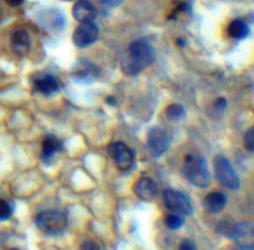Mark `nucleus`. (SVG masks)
I'll use <instances>...</instances> for the list:
<instances>
[{
  "label": "nucleus",
  "instance_id": "obj_1",
  "mask_svg": "<svg viewBox=\"0 0 254 250\" xmlns=\"http://www.w3.org/2000/svg\"><path fill=\"white\" fill-rule=\"evenodd\" d=\"M155 61V51L144 40L133 41L128 47V54L122 62V69L128 76H136Z\"/></svg>",
  "mask_w": 254,
  "mask_h": 250
},
{
  "label": "nucleus",
  "instance_id": "obj_2",
  "mask_svg": "<svg viewBox=\"0 0 254 250\" xmlns=\"http://www.w3.org/2000/svg\"><path fill=\"white\" fill-rule=\"evenodd\" d=\"M183 172L186 180L190 181L193 186L205 188L211 183V175L207 168V163L205 158L200 156L189 153L185 157Z\"/></svg>",
  "mask_w": 254,
  "mask_h": 250
},
{
  "label": "nucleus",
  "instance_id": "obj_3",
  "mask_svg": "<svg viewBox=\"0 0 254 250\" xmlns=\"http://www.w3.org/2000/svg\"><path fill=\"white\" fill-rule=\"evenodd\" d=\"M35 224L45 234L57 235L67 228V218L60 210H44L36 215Z\"/></svg>",
  "mask_w": 254,
  "mask_h": 250
},
{
  "label": "nucleus",
  "instance_id": "obj_4",
  "mask_svg": "<svg viewBox=\"0 0 254 250\" xmlns=\"http://www.w3.org/2000/svg\"><path fill=\"white\" fill-rule=\"evenodd\" d=\"M213 165H215L216 180L221 185L230 188V190H237L240 187V177H238L232 163L230 162L227 157L217 155L213 160Z\"/></svg>",
  "mask_w": 254,
  "mask_h": 250
},
{
  "label": "nucleus",
  "instance_id": "obj_5",
  "mask_svg": "<svg viewBox=\"0 0 254 250\" xmlns=\"http://www.w3.org/2000/svg\"><path fill=\"white\" fill-rule=\"evenodd\" d=\"M163 198L165 207L171 213L180 215H190L192 213V204L189 196L185 193L175 190H166L164 191Z\"/></svg>",
  "mask_w": 254,
  "mask_h": 250
},
{
  "label": "nucleus",
  "instance_id": "obj_6",
  "mask_svg": "<svg viewBox=\"0 0 254 250\" xmlns=\"http://www.w3.org/2000/svg\"><path fill=\"white\" fill-rule=\"evenodd\" d=\"M108 153L121 171L130 170L134 163V153L126 144L113 143L108 146Z\"/></svg>",
  "mask_w": 254,
  "mask_h": 250
},
{
  "label": "nucleus",
  "instance_id": "obj_7",
  "mask_svg": "<svg viewBox=\"0 0 254 250\" xmlns=\"http://www.w3.org/2000/svg\"><path fill=\"white\" fill-rule=\"evenodd\" d=\"M146 146L154 157H160L169 148L168 133L159 126L150 129L146 139Z\"/></svg>",
  "mask_w": 254,
  "mask_h": 250
},
{
  "label": "nucleus",
  "instance_id": "obj_8",
  "mask_svg": "<svg viewBox=\"0 0 254 250\" xmlns=\"http://www.w3.org/2000/svg\"><path fill=\"white\" fill-rule=\"evenodd\" d=\"M99 30L94 22H83L73 32V42L77 47L89 46V45L94 44L98 39Z\"/></svg>",
  "mask_w": 254,
  "mask_h": 250
},
{
  "label": "nucleus",
  "instance_id": "obj_9",
  "mask_svg": "<svg viewBox=\"0 0 254 250\" xmlns=\"http://www.w3.org/2000/svg\"><path fill=\"white\" fill-rule=\"evenodd\" d=\"M232 239L245 250H254V225L251 223H236Z\"/></svg>",
  "mask_w": 254,
  "mask_h": 250
},
{
  "label": "nucleus",
  "instance_id": "obj_10",
  "mask_svg": "<svg viewBox=\"0 0 254 250\" xmlns=\"http://www.w3.org/2000/svg\"><path fill=\"white\" fill-rule=\"evenodd\" d=\"M72 15L74 20L83 24V22H92L97 15V10L94 5L88 0H78L72 7Z\"/></svg>",
  "mask_w": 254,
  "mask_h": 250
},
{
  "label": "nucleus",
  "instance_id": "obj_11",
  "mask_svg": "<svg viewBox=\"0 0 254 250\" xmlns=\"http://www.w3.org/2000/svg\"><path fill=\"white\" fill-rule=\"evenodd\" d=\"M134 191L136 196L143 200H151L158 195V186L151 178L141 177L135 182Z\"/></svg>",
  "mask_w": 254,
  "mask_h": 250
},
{
  "label": "nucleus",
  "instance_id": "obj_12",
  "mask_svg": "<svg viewBox=\"0 0 254 250\" xmlns=\"http://www.w3.org/2000/svg\"><path fill=\"white\" fill-rule=\"evenodd\" d=\"M30 36L26 30L19 29L12 34L11 36V47L15 53L25 54L30 50Z\"/></svg>",
  "mask_w": 254,
  "mask_h": 250
},
{
  "label": "nucleus",
  "instance_id": "obj_13",
  "mask_svg": "<svg viewBox=\"0 0 254 250\" xmlns=\"http://www.w3.org/2000/svg\"><path fill=\"white\" fill-rule=\"evenodd\" d=\"M227 197L222 192H210L203 200V205L211 213H218L226 207Z\"/></svg>",
  "mask_w": 254,
  "mask_h": 250
},
{
  "label": "nucleus",
  "instance_id": "obj_14",
  "mask_svg": "<svg viewBox=\"0 0 254 250\" xmlns=\"http://www.w3.org/2000/svg\"><path fill=\"white\" fill-rule=\"evenodd\" d=\"M62 149V143L54 135H46L42 141V158L45 161L50 160L56 151Z\"/></svg>",
  "mask_w": 254,
  "mask_h": 250
},
{
  "label": "nucleus",
  "instance_id": "obj_15",
  "mask_svg": "<svg viewBox=\"0 0 254 250\" xmlns=\"http://www.w3.org/2000/svg\"><path fill=\"white\" fill-rule=\"evenodd\" d=\"M35 88L37 92L44 94H52L60 89V84L57 79L52 76H45L35 82Z\"/></svg>",
  "mask_w": 254,
  "mask_h": 250
},
{
  "label": "nucleus",
  "instance_id": "obj_16",
  "mask_svg": "<svg viewBox=\"0 0 254 250\" xmlns=\"http://www.w3.org/2000/svg\"><path fill=\"white\" fill-rule=\"evenodd\" d=\"M227 31H228V35H230L231 37L241 40V39H245V37L248 36V34H250V26H248V25L246 24L243 20L236 19V20H233L230 25H228Z\"/></svg>",
  "mask_w": 254,
  "mask_h": 250
},
{
  "label": "nucleus",
  "instance_id": "obj_17",
  "mask_svg": "<svg viewBox=\"0 0 254 250\" xmlns=\"http://www.w3.org/2000/svg\"><path fill=\"white\" fill-rule=\"evenodd\" d=\"M79 66L81 67L76 72V78L81 79V81L89 82L96 78V77H98V68L93 63H91V62L84 61L83 64H79Z\"/></svg>",
  "mask_w": 254,
  "mask_h": 250
},
{
  "label": "nucleus",
  "instance_id": "obj_18",
  "mask_svg": "<svg viewBox=\"0 0 254 250\" xmlns=\"http://www.w3.org/2000/svg\"><path fill=\"white\" fill-rule=\"evenodd\" d=\"M235 227H236V223L233 222L232 219H230V218H225V219H222L220 223H218L217 230L221 233V234L225 235V237L232 238Z\"/></svg>",
  "mask_w": 254,
  "mask_h": 250
},
{
  "label": "nucleus",
  "instance_id": "obj_19",
  "mask_svg": "<svg viewBox=\"0 0 254 250\" xmlns=\"http://www.w3.org/2000/svg\"><path fill=\"white\" fill-rule=\"evenodd\" d=\"M185 115V109L180 104H170L166 108V116L171 120H179Z\"/></svg>",
  "mask_w": 254,
  "mask_h": 250
},
{
  "label": "nucleus",
  "instance_id": "obj_20",
  "mask_svg": "<svg viewBox=\"0 0 254 250\" xmlns=\"http://www.w3.org/2000/svg\"><path fill=\"white\" fill-rule=\"evenodd\" d=\"M165 224L166 227L170 228V229H179V228L184 224V219L180 214L169 213L165 217Z\"/></svg>",
  "mask_w": 254,
  "mask_h": 250
},
{
  "label": "nucleus",
  "instance_id": "obj_21",
  "mask_svg": "<svg viewBox=\"0 0 254 250\" xmlns=\"http://www.w3.org/2000/svg\"><path fill=\"white\" fill-rule=\"evenodd\" d=\"M12 207L5 200H0V220H6L11 217Z\"/></svg>",
  "mask_w": 254,
  "mask_h": 250
},
{
  "label": "nucleus",
  "instance_id": "obj_22",
  "mask_svg": "<svg viewBox=\"0 0 254 250\" xmlns=\"http://www.w3.org/2000/svg\"><path fill=\"white\" fill-rule=\"evenodd\" d=\"M245 148L251 152H254V126L246 133L245 135Z\"/></svg>",
  "mask_w": 254,
  "mask_h": 250
},
{
  "label": "nucleus",
  "instance_id": "obj_23",
  "mask_svg": "<svg viewBox=\"0 0 254 250\" xmlns=\"http://www.w3.org/2000/svg\"><path fill=\"white\" fill-rule=\"evenodd\" d=\"M79 250H99V248L94 242H84Z\"/></svg>",
  "mask_w": 254,
  "mask_h": 250
},
{
  "label": "nucleus",
  "instance_id": "obj_24",
  "mask_svg": "<svg viewBox=\"0 0 254 250\" xmlns=\"http://www.w3.org/2000/svg\"><path fill=\"white\" fill-rule=\"evenodd\" d=\"M180 250H197V249H196V247L193 245L192 242H190V240H185V242L181 243Z\"/></svg>",
  "mask_w": 254,
  "mask_h": 250
},
{
  "label": "nucleus",
  "instance_id": "obj_25",
  "mask_svg": "<svg viewBox=\"0 0 254 250\" xmlns=\"http://www.w3.org/2000/svg\"><path fill=\"white\" fill-rule=\"evenodd\" d=\"M99 1L102 2V4H104V5H107V6H117V5H119L121 4L122 1H123V0H99Z\"/></svg>",
  "mask_w": 254,
  "mask_h": 250
},
{
  "label": "nucleus",
  "instance_id": "obj_26",
  "mask_svg": "<svg viewBox=\"0 0 254 250\" xmlns=\"http://www.w3.org/2000/svg\"><path fill=\"white\" fill-rule=\"evenodd\" d=\"M5 1H6L10 6H19V5L22 4L24 0H5Z\"/></svg>",
  "mask_w": 254,
  "mask_h": 250
},
{
  "label": "nucleus",
  "instance_id": "obj_27",
  "mask_svg": "<svg viewBox=\"0 0 254 250\" xmlns=\"http://www.w3.org/2000/svg\"><path fill=\"white\" fill-rule=\"evenodd\" d=\"M106 100L108 101V103H111L112 105H114V100H113V98H112V97H109V98H107Z\"/></svg>",
  "mask_w": 254,
  "mask_h": 250
},
{
  "label": "nucleus",
  "instance_id": "obj_28",
  "mask_svg": "<svg viewBox=\"0 0 254 250\" xmlns=\"http://www.w3.org/2000/svg\"><path fill=\"white\" fill-rule=\"evenodd\" d=\"M64 1H72V0H64Z\"/></svg>",
  "mask_w": 254,
  "mask_h": 250
},
{
  "label": "nucleus",
  "instance_id": "obj_29",
  "mask_svg": "<svg viewBox=\"0 0 254 250\" xmlns=\"http://www.w3.org/2000/svg\"><path fill=\"white\" fill-rule=\"evenodd\" d=\"M12 250H17V249H12Z\"/></svg>",
  "mask_w": 254,
  "mask_h": 250
}]
</instances>
